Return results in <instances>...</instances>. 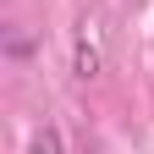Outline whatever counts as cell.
I'll return each instance as SVG.
<instances>
[{
	"mask_svg": "<svg viewBox=\"0 0 154 154\" xmlns=\"http://www.w3.org/2000/svg\"><path fill=\"white\" fill-rule=\"evenodd\" d=\"M77 77H99V50L77 38Z\"/></svg>",
	"mask_w": 154,
	"mask_h": 154,
	"instance_id": "6da1fadb",
	"label": "cell"
},
{
	"mask_svg": "<svg viewBox=\"0 0 154 154\" xmlns=\"http://www.w3.org/2000/svg\"><path fill=\"white\" fill-rule=\"evenodd\" d=\"M33 154H61V132H55V127H44V132L33 138Z\"/></svg>",
	"mask_w": 154,
	"mask_h": 154,
	"instance_id": "7a4b0ae2",
	"label": "cell"
}]
</instances>
